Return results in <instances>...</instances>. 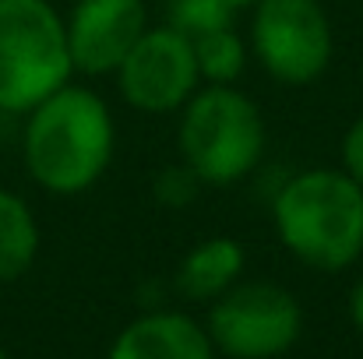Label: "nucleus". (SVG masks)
Wrapping results in <instances>:
<instances>
[{"instance_id": "obj_18", "label": "nucleus", "mask_w": 363, "mask_h": 359, "mask_svg": "<svg viewBox=\"0 0 363 359\" xmlns=\"http://www.w3.org/2000/svg\"><path fill=\"white\" fill-rule=\"evenodd\" d=\"M0 359H11V356H7V349H4V346H0Z\"/></svg>"}, {"instance_id": "obj_13", "label": "nucleus", "mask_w": 363, "mask_h": 359, "mask_svg": "<svg viewBox=\"0 0 363 359\" xmlns=\"http://www.w3.org/2000/svg\"><path fill=\"white\" fill-rule=\"evenodd\" d=\"M237 14L240 11H233L226 0H166V25L187 39L237 25Z\"/></svg>"}, {"instance_id": "obj_15", "label": "nucleus", "mask_w": 363, "mask_h": 359, "mask_svg": "<svg viewBox=\"0 0 363 359\" xmlns=\"http://www.w3.org/2000/svg\"><path fill=\"white\" fill-rule=\"evenodd\" d=\"M339 166L363 187V113L342 134V144H339Z\"/></svg>"}, {"instance_id": "obj_12", "label": "nucleus", "mask_w": 363, "mask_h": 359, "mask_svg": "<svg viewBox=\"0 0 363 359\" xmlns=\"http://www.w3.org/2000/svg\"><path fill=\"white\" fill-rule=\"evenodd\" d=\"M191 46H194V64H198L201 85H240L243 71L250 64V46L237 25L205 32V35L191 39Z\"/></svg>"}, {"instance_id": "obj_16", "label": "nucleus", "mask_w": 363, "mask_h": 359, "mask_svg": "<svg viewBox=\"0 0 363 359\" xmlns=\"http://www.w3.org/2000/svg\"><path fill=\"white\" fill-rule=\"evenodd\" d=\"M346 314H350V324L353 331L363 338V275L350 285V296H346Z\"/></svg>"}, {"instance_id": "obj_11", "label": "nucleus", "mask_w": 363, "mask_h": 359, "mask_svg": "<svg viewBox=\"0 0 363 359\" xmlns=\"http://www.w3.org/2000/svg\"><path fill=\"white\" fill-rule=\"evenodd\" d=\"M39 246L43 233L32 205L0 183V285L25 278L39 257Z\"/></svg>"}, {"instance_id": "obj_8", "label": "nucleus", "mask_w": 363, "mask_h": 359, "mask_svg": "<svg viewBox=\"0 0 363 359\" xmlns=\"http://www.w3.org/2000/svg\"><path fill=\"white\" fill-rule=\"evenodd\" d=\"M145 0H74L64 14L74 78H106L148 32Z\"/></svg>"}, {"instance_id": "obj_14", "label": "nucleus", "mask_w": 363, "mask_h": 359, "mask_svg": "<svg viewBox=\"0 0 363 359\" xmlns=\"http://www.w3.org/2000/svg\"><path fill=\"white\" fill-rule=\"evenodd\" d=\"M201 190H205V183H201L180 159L169 162V166H162V169L152 176V201H155L159 208H173V212L191 208Z\"/></svg>"}, {"instance_id": "obj_6", "label": "nucleus", "mask_w": 363, "mask_h": 359, "mask_svg": "<svg viewBox=\"0 0 363 359\" xmlns=\"http://www.w3.org/2000/svg\"><path fill=\"white\" fill-rule=\"evenodd\" d=\"M303 303L279 282L240 278L208 303L205 331L223 359H282L303 338Z\"/></svg>"}, {"instance_id": "obj_10", "label": "nucleus", "mask_w": 363, "mask_h": 359, "mask_svg": "<svg viewBox=\"0 0 363 359\" xmlns=\"http://www.w3.org/2000/svg\"><path fill=\"white\" fill-rule=\"evenodd\" d=\"M247 271V250L237 237H208L194 243L173 275V285L191 303H212L233 289Z\"/></svg>"}, {"instance_id": "obj_4", "label": "nucleus", "mask_w": 363, "mask_h": 359, "mask_svg": "<svg viewBox=\"0 0 363 359\" xmlns=\"http://www.w3.org/2000/svg\"><path fill=\"white\" fill-rule=\"evenodd\" d=\"M74 81L64 14L50 0H0V113L25 117Z\"/></svg>"}, {"instance_id": "obj_9", "label": "nucleus", "mask_w": 363, "mask_h": 359, "mask_svg": "<svg viewBox=\"0 0 363 359\" xmlns=\"http://www.w3.org/2000/svg\"><path fill=\"white\" fill-rule=\"evenodd\" d=\"M106 359H219L205 321L184 310H145L110 342Z\"/></svg>"}, {"instance_id": "obj_17", "label": "nucleus", "mask_w": 363, "mask_h": 359, "mask_svg": "<svg viewBox=\"0 0 363 359\" xmlns=\"http://www.w3.org/2000/svg\"><path fill=\"white\" fill-rule=\"evenodd\" d=\"M226 4H230V7H233V11H247V7H250V4H254V0H226Z\"/></svg>"}, {"instance_id": "obj_5", "label": "nucleus", "mask_w": 363, "mask_h": 359, "mask_svg": "<svg viewBox=\"0 0 363 359\" xmlns=\"http://www.w3.org/2000/svg\"><path fill=\"white\" fill-rule=\"evenodd\" d=\"M250 57L282 89L318 85L335 60V28L325 0H254Z\"/></svg>"}, {"instance_id": "obj_1", "label": "nucleus", "mask_w": 363, "mask_h": 359, "mask_svg": "<svg viewBox=\"0 0 363 359\" xmlns=\"http://www.w3.org/2000/svg\"><path fill=\"white\" fill-rule=\"evenodd\" d=\"M21 120V166L43 194L78 198L113 166L117 120L96 89L67 81Z\"/></svg>"}, {"instance_id": "obj_3", "label": "nucleus", "mask_w": 363, "mask_h": 359, "mask_svg": "<svg viewBox=\"0 0 363 359\" xmlns=\"http://www.w3.org/2000/svg\"><path fill=\"white\" fill-rule=\"evenodd\" d=\"M268 148L261 106L240 85H201L177 113V159L205 187L247 180Z\"/></svg>"}, {"instance_id": "obj_7", "label": "nucleus", "mask_w": 363, "mask_h": 359, "mask_svg": "<svg viewBox=\"0 0 363 359\" xmlns=\"http://www.w3.org/2000/svg\"><path fill=\"white\" fill-rule=\"evenodd\" d=\"M121 99L145 117H169L180 113L184 103L201 89L194 46L177 28L148 25V32L134 42V50L123 57L113 71Z\"/></svg>"}, {"instance_id": "obj_2", "label": "nucleus", "mask_w": 363, "mask_h": 359, "mask_svg": "<svg viewBox=\"0 0 363 359\" xmlns=\"http://www.w3.org/2000/svg\"><path fill=\"white\" fill-rule=\"evenodd\" d=\"M272 226L311 271H350L363 257V187L342 166L296 169L272 198Z\"/></svg>"}, {"instance_id": "obj_19", "label": "nucleus", "mask_w": 363, "mask_h": 359, "mask_svg": "<svg viewBox=\"0 0 363 359\" xmlns=\"http://www.w3.org/2000/svg\"><path fill=\"white\" fill-rule=\"evenodd\" d=\"M0 130H4V113H0Z\"/></svg>"}]
</instances>
